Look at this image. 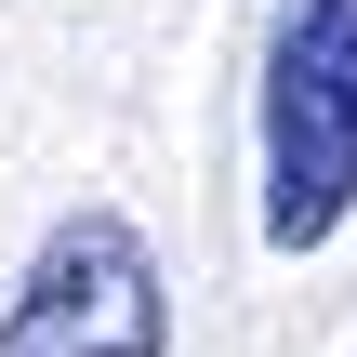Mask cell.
<instances>
[{
  "label": "cell",
  "mask_w": 357,
  "mask_h": 357,
  "mask_svg": "<svg viewBox=\"0 0 357 357\" xmlns=\"http://www.w3.org/2000/svg\"><path fill=\"white\" fill-rule=\"evenodd\" d=\"M357 225V0H278L265 26V252Z\"/></svg>",
  "instance_id": "obj_1"
},
{
  "label": "cell",
  "mask_w": 357,
  "mask_h": 357,
  "mask_svg": "<svg viewBox=\"0 0 357 357\" xmlns=\"http://www.w3.org/2000/svg\"><path fill=\"white\" fill-rule=\"evenodd\" d=\"M0 357H172V278H159L146 225L106 199L66 212L0 305Z\"/></svg>",
  "instance_id": "obj_2"
}]
</instances>
